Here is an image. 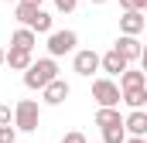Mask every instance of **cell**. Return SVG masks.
Here are the masks:
<instances>
[{
	"label": "cell",
	"mask_w": 147,
	"mask_h": 143,
	"mask_svg": "<svg viewBox=\"0 0 147 143\" xmlns=\"http://www.w3.org/2000/svg\"><path fill=\"white\" fill-rule=\"evenodd\" d=\"M41 92H45V102H48V106H62V102L69 99V92H72V89H69V82H62V78H51V82H48Z\"/></svg>",
	"instance_id": "obj_5"
},
{
	"label": "cell",
	"mask_w": 147,
	"mask_h": 143,
	"mask_svg": "<svg viewBox=\"0 0 147 143\" xmlns=\"http://www.w3.org/2000/svg\"><path fill=\"white\" fill-rule=\"evenodd\" d=\"M103 140H106V143H123V140H127V130H123V123L106 126V130H103Z\"/></svg>",
	"instance_id": "obj_17"
},
{
	"label": "cell",
	"mask_w": 147,
	"mask_h": 143,
	"mask_svg": "<svg viewBox=\"0 0 147 143\" xmlns=\"http://www.w3.org/2000/svg\"><path fill=\"white\" fill-rule=\"evenodd\" d=\"M92 3H106V0H92Z\"/></svg>",
	"instance_id": "obj_27"
},
{
	"label": "cell",
	"mask_w": 147,
	"mask_h": 143,
	"mask_svg": "<svg viewBox=\"0 0 147 143\" xmlns=\"http://www.w3.org/2000/svg\"><path fill=\"white\" fill-rule=\"evenodd\" d=\"M116 51H120L127 61H137V58H144V48H140L137 34H123L120 41H116Z\"/></svg>",
	"instance_id": "obj_6"
},
{
	"label": "cell",
	"mask_w": 147,
	"mask_h": 143,
	"mask_svg": "<svg viewBox=\"0 0 147 143\" xmlns=\"http://www.w3.org/2000/svg\"><path fill=\"white\" fill-rule=\"evenodd\" d=\"M3 65H10L14 72H24L31 65V51H24V48H10V51H3Z\"/></svg>",
	"instance_id": "obj_9"
},
{
	"label": "cell",
	"mask_w": 147,
	"mask_h": 143,
	"mask_svg": "<svg viewBox=\"0 0 147 143\" xmlns=\"http://www.w3.org/2000/svg\"><path fill=\"white\" fill-rule=\"evenodd\" d=\"M10 48H24V51H31V48H34V31H31V27L14 31V37H10Z\"/></svg>",
	"instance_id": "obj_14"
},
{
	"label": "cell",
	"mask_w": 147,
	"mask_h": 143,
	"mask_svg": "<svg viewBox=\"0 0 147 143\" xmlns=\"http://www.w3.org/2000/svg\"><path fill=\"white\" fill-rule=\"evenodd\" d=\"M28 27H31L34 34H45V31H51V14H45V10L38 7V10H34V17L28 21Z\"/></svg>",
	"instance_id": "obj_15"
},
{
	"label": "cell",
	"mask_w": 147,
	"mask_h": 143,
	"mask_svg": "<svg viewBox=\"0 0 147 143\" xmlns=\"http://www.w3.org/2000/svg\"><path fill=\"white\" fill-rule=\"evenodd\" d=\"M62 143H86V136H82V133H65Z\"/></svg>",
	"instance_id": "obj_21"
},
{
	"label": "cell",
	"mask_w": 147,
	"mask_h": 143,
	"mask_svg": "<svg viewBox=\"0 0 147 143\" xmlns=\"http://www.w3.org/2000/svg\"><path fill=\"white\" fill-rule=\"evenodd\" d=\"M123 143H147L144 136H134V140H123Z\"/></svg>",
	"instance_id": "obj_24"
},
{
	"label": "cell",
	"mask_w": 147,
	"mask_h": 143,
	"mask_svg": "<svg viewBox=\"0 0 147 143\" xmlns=\"http://www.w3.org/2000/svg\"><path fill=\"white\" fill-rule=\"evenodd\" d=\"M127 65H130V61H127V58H123L116 48H113V51H106V55L99 58V68H103V72H110V75H120Z\"/></svg>",
	"instance_id": "obj_8"
},
{
	"label": "cell",
	"mask_w": 147,
	"mask_h": 143,
	"mask_svg": "<svg viewBox=\"0 0 147 143\" xmlns=\"http://www.w3.org/2000/svg\"><path fill=\"white\" fill-rule=\"evenodd\" d=\"M10 123V106H0V126H7Z\"/></svg>",
	"instance_id": "obj_23"
},
{
	"label": "cell",
	"mask_w": 147,
	"mask_h": 143,
	"mask_svg": "<svg viewBox=\"0 0 147 143\" xmlns=\"http://www.w3.org/2000/svg\"><path fill=\"white\" fill-rule=\"evenodd\" d=\"M123 130H127V133H134V136H144V133H147V112H144V109H134V112L127 116Z\"/></svg>",
	"instance_id": "obj_12"
},
{
	"label": "cell",
	"mask_w": 147,
	"mask_h": 143,
	"mask_svg": "<svg viewBox=\"0 0 147 143\" xmlns=\"http://www.w3.org/2000/svg\"><path fill=\"white\" fill-rule=\"evenodd\" d=\"M96 68H99V55H96V51H79V55H75V72H79V75L89 78Z\"/></svg>",
	"instance_id": "obj_10"
},
{
	"label": "cell",
	"mask_w": 147,
	"mask_h": 143,
	"mask_svg": "<svg viewBox=\"0 0 147 143\" xmlns=\"http://www.w3.org/2000/svg\"><path fill=\"white\" fill-rule=\"evenodd\" d=\"M75 41H79L75 31H51V37H48V51H51V58L75 51Z\"/></svg>",
	"instance_id": "obj_4"
},
{
	"label": "cell",
	"mask_w": 147,
	"mask_h": 143,
	"mask_svg": "<svg viewBox=\"0 0 147 143\" xmlns=\"http://www.w3.org/2000/svg\"><path fill=\"white\" fill-rule=\"evenodd\" d=\"M21 3H34V7H41V0H21Z\"/></svg>",
	"instance_id": "obj_25"
},
{
	"label": "cell",
	"mask_w": 147,
	"mask_h": 143,
	"mask_svg": "<svg viewBox=\"0 0 147 143\" xmlns=\"http://www.w3.org/2000/svg\"><path fill=\"white\" fill-rule=\"evenodd\" d=\"M14 119H17V130L34 133V130H38V119H41L38 102H34V99H21V102H17V109H14Z\"/></svg>",
	"instance_id": "obj_2"
},
{
	"label": "cell",
	"mask_w": 147,
	"mask_h": 143,
	"mask_svg": "<svg viewBox=\"0 0 147 143\" xmlns=\"http://www.w3.org/2000/svg\"><path fill=\"white\" fill-rule=\"evenodd\" d=\"M92 99H96L99 106H116V102H120V85L110 82V78H96V82H92Z\"/></svg>",
	"instance_id": "obj_3"
},
{
	"label": "cell",
	"mask_w": 147,
	"mask_h": 143,
	"mask_svg": "<svg viewBox=\"0 0 147 143\" xmlns=\"http://www.w3.org/2000/svg\"><path fill=\"white\" fill-rule=\"evenodd\" d=\"M120 85H123V89H130V85H144V72H134L130 65H127V68L120 72Z\"/></svg>",
	"instance_id": "obj_16"
},
{
	"label": "cell",
	"mask_w": 147,
	"mask_h": 143,
	"mask_svg": "<svg viewBox=\"0 0 147 143\" xmlns=\"http://www.w3.org/2000/svg\"><path fill=\"white\" fill-rule=\"evenodd\" d=\"M0 143H17V130L7 123V126H0Z\"/></svg>",
	"instance_id": "obj_19"
},
{
	"label": "cell",
	"mask_w": 147,
	"mask_h": 143,
	"mask_svg": "<svg viewBox=\"0 0 147 143\" xmlns=\"http://www.w3.org/2000/svg\"><path fill=\"white\" fill-rule=\"evenodd\" d=\"M116 123H123L120 119V112H116V106H99V112H96V126H116Z\"/></svg>",
	"instance_id": "obj_13"
},
{
	"label": "cell",
	"mask_w": 147,
	"mask_h": 143,
	"mask_svg": "<svg viewBox=\"0 0 147 143\" xmlns=\"http://www.w3.org/2000/svg\"><path fill=\"white\" fill-rule=\"evenodd\" d=\"M0 65H3V48H0Z\"/></svg>",
	"instance_id": "obj_26"
},
{
	"label": "cell",
	"mask_w": 147,
	"mask_h": 143,
	"mask_svg": "<svg viewBox=\"0 0 147 143\" xmlns=\"http://www.w3.org/2000/svg\"><path fill=\"white\" fill-rule=\"evenodd\" d=\"M34 3H17V21H21V24H28V21H31V17H34Z\"/></svg>",
	"instance_id": "obj_18"
},
{
	"label": "cell",
	"mask_w": 147,
	"mask_h": 143,
	"mask_svg": "<svg viewBox=\"0 0 147 143\" xmlns=\"http://www.w3.org/2000/svg\"><path fill=\"white\" fill-rule=\"evenodd\" d=\"M120 102H127L130 109H144L147 89H144V85H130V89H123V92H120Z\"/></svg>",
	"instance_id": "obj_11"
},
{
	"label": "cell",
	"mask_w": 147,
	"mask_h": 143,
	"mask_svg": "<svg viewBox=\"0 0 147 143\" xmlns=\"http://www.w3.org/2000/svg\"><path fill=\"white\" fill-rule=\"evenodd\" d=\"M75 3H79V0H55L58 10H75Z\"/></svg>",
	"instance_id": "obj_22"
},
{
	"label": "cell",
	"mask_w": 147,
	"mask_h": 143,
	"mask_svg": "<svg viewBox=\"0 0 147 143\" xmlns=\"http://www.w3.org/2000/svg\"><path fill=\"white\" fill-rule=\"evenodd\" d=\"M120 7H123V10H144L147 0H120Z\"/></svg>",
	"instance_id": "obj_20"
},
{
	"label": "cell",
	"mask_w": 147,
	"mask_h": 143,
	"mask_svg": "<svg viewBox=\"0 0 147 143\" xmlns=\"http://www.w3.org/2000/svg\"><path fill=\"white\" fill-rule=\"evenodd\" d=\"M51 78H58L55 58H41V61H31V65L24 68V85H28V89H45Z\"/></svg>",
	"instance_id": "obj_1"
},
{
	"label": "cell",
	"mask_w": 147,
	"mask_h": 143,
	"mask_svg": "<svg viewBox=\"0 0 147 143\" xmlns=\"http://www.w3.org/2000/svg\"><path fill=\"white\" fill-rule=\"evenodd\" d=\"M144 10H127V14H123V17H120V31H123V34H140V31H144Z\"/></svg>",
	"instance_id": "obj_7"
}]
</instances>
